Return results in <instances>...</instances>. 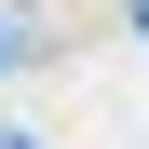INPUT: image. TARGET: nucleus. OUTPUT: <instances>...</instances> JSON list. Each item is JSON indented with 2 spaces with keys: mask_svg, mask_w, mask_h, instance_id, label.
<instances>
[{
  "mask_svg": "<svg viewBox=\"0 0 149 149\" xmlns=\"http://www.w3.org/2000/svg\"><path fill=\"white\" fill-rule=\"evenodd\" d=\"M0 54H14V41H0Z\"/></svg>",
  "mask_w": 149,
  "mask_h": 149,
  "instance_id": "obj_1",
  "label": "nucleus"
}]
</instances>
